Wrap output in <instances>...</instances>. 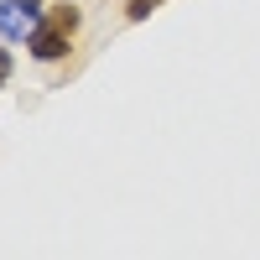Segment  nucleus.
I'll return each mask as SVG.
<instances>
[{
	"label": "nucleus",
	"mask_w": 260,
	"mask_h": 260,
	"mask_svg": "<svg viewBox=\"0 0 260 260\" xmlns=\"http://www.w3.org/2000/svg\"><path fill=\"white\" fill-rule=\"evenodd\" d=\"M73 31H78V6H52V11H47V21L37 26V37L26 42V47H31V57H37V62H57V57H68Z\"/></svg>",
	"instance_id": "1"
},
{
	"label": "nucleus",
	"mask_w": 260,
	"mask_h": 260,
	"mask_svg": "<svg viewBox=\"0 0 260 260\" xmlns=\"http://www.w3.org/2000/svg\"><path fill=\"white\" fill-rule=\"evenodd\" d=\"M6 78H11V52L0 47V89H6Z\"/></svg>",
	"instance_id": "4"
},
{
	"label": "nucleus",
	"mask_w": 260,
	"mask_h": 260,
	"mask_svg": "<svg viewBox=\"0 0 260 260\" xmlns=\"http://www.w3.org/2000/svg\"><path fill=\"white\" fill-rule=\"evenodd\" d=\"M42 21H47L42 0H0V37L6 42H31Z\"/></svg>",
	"instance_id": "2"
},
{
	"label": "nucleus",
	"mask_w": 260,
	"mask_h": 260,
	"mask_svg": "<svg viewBox=\"0 0 260 260\" xmlns=\"http://www.w3.org/2000/svg\"><path fill=\"white\" fill-rule=\"evenodd\" d=\"M156 6H161V0H130V11H125V16H130V21H146Z\"/></svg>",
	"instance_id": "3"
}]
</instances>
